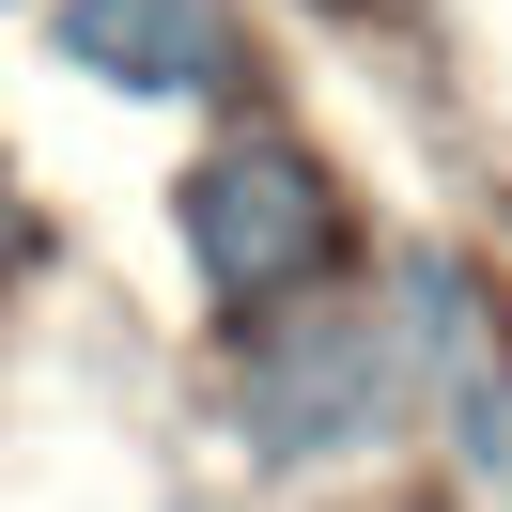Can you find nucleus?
Segmentation results:
<instances>
[{
  "label": "nucleus",
  "instance_id": "1",
  "mask_svg": "<svg viewBox=\"0 0 512 512\" xmlns=\"http://www.w3.org/2000/svg\"><path fill=\"white\" fill-rule=\"evenodd\" d=\"M171 249L218 311H264V295L326 280L342 264V187H326L295 140H218V156L171 187Z\"/></svg>",
  "mask_w": 512,
  "mask_h": 512
},
{
  "label": "nucleus",
  "instance_id": "2",
  "mask_svg": "<svg viewBox=\"0 0 512 512\" xmlns=\"http://www.w3.org/2000/svg\"><path fill=\"white\" fill-rule=\"evenodd\" d=\"M388 404H404V357H388L373 311L249 326V373H233V435H249V466H326V450H373Z\"/></svg>",
  "mask_w": 512,
  "mask_h": 512
},
{
  "label": "nucleus",
  "instance_id": "3",
  "mask_svg": "<svg viewBox=\"0 0 512 512\" xmlns=\"http://www.w3.org/2000/svg\"><path fill=\"white\" fill-rule=\"evenodd\" d=\"M47 47H63L94 94H249V32H233V0H47Z\"/></svg>",
  "mask_w": 512,
  "mask_h": 512
},
{
  "label": "nucleus",
  "instance_id": "4",
  "mask_svg": "<svg viewBox=\"0 0 512 512\" xmlns=\"http://www.w3.org/2000/svg\"><path fill=\"white\" fill-rule=\"evenodd\" d=\"M388 357L450 404V450L466 466H512V357H497V311H481L466 249H404V342Z\"/></svg>",
  "mask_w": 512,
  "mask_h": 512
},
{
  "label": "nucleus",
  "instance_id": "5",
  "mask_svg": "<svg viewBox=\"0 0 512 512\" xmlns=\"http://www.w3.org/2000/svg\"><path fill=\"white\" fill-rule=\"evenodd\" d=\"M47 233H32V202H16V171H0V295H16V264H32Z\"/></svg>",
  "mask_w": 512,
  "mask_h": 512
}]
</instances>
